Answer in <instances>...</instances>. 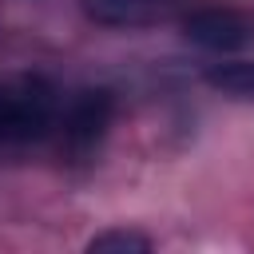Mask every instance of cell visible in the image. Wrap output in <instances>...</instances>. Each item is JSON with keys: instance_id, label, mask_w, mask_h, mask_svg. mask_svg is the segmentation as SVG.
<instances>
[{"instance_id": "6da1fadb", "label": "cell", "mask_w": 254, "mask_h": 254, "mask_svg": "<svg viewBox=\"0 0 254 254\" xmlns=\"http://www.w3.org/2000/svg\"><path fill=\"white\" fill-rule=\"evenodd\" d=\"M60 115V91L40 71L0 75V151L32 147L52 135Z\"/></svg>"}, {"instance_id": "7a4b0ae2", "label": "cell", "mask_w": 254, "mask_h": 254, "mask_svg": "<svg viewBox=\"0 0 254 254\" xmlns=\"http://www.w3.org/2000/svg\"><path fill=\"white\" fill-rule=\"evenodd\" d=\"M111 115H115V95L107 87H79L64 111L56 115V127H60V147L71 155V159H87L107 127H111Z\"/></svg>"}, {"instance_id": "3957f363", "label": "cell", "mask_w": 254, "mask_h": 254, "mask_svg": "<svg viewBox=\"0 0 254 254\" xmlns=\"http://www.w3.org/2000/svg\"><path fill=\"white\" fill-rule=\"evenodd\" d=\"M183 36L206 52H238L246 44H254V16L238 12V8H194L183 20Z\"/></svg>"}, {"instance_id": "277c9868", "label": "cell", "mask_w": 254, "mask_h": 254, "mask_svg": "<svg viewBox=\"0 0 254 254\" xmlns=\"http://www.w3.org/2000/svg\"><path fill=\"white\" fill-rule=\"evenodd\" d=\"M83 16L99 28H151L175 16L183 0H79Z\"/></svg>"}, {"instance_id": "5b68a950", "label": "cell", "mask_w": 254, "mask_h": 254, "mask_svg": "<svg viewBox=\"0 0 254 254\" xmlns=\"http://www.w3.org/2000/svg\"><path fill=\"white\" fill-rule=\"evenodd\" d=\"M206 83L230 99H246L254 103V60H230V64H214L206 67Z\"/></svg>"}, {"instance_id": "8992f818", "label": "cell", "mask_w": 254, "mask_h": 254, "mask_svg": "<svg viewBox=\"0 0 254 254\" xmlns=\"http://www.w3.org/2000/svg\"><path fill=\"white\" fill-rule=\"evenodd\" d=\"M87 250H99V254H143L151 250V238L135 234V230H103L87 242Z\"/></svg>"}]
</instances>
